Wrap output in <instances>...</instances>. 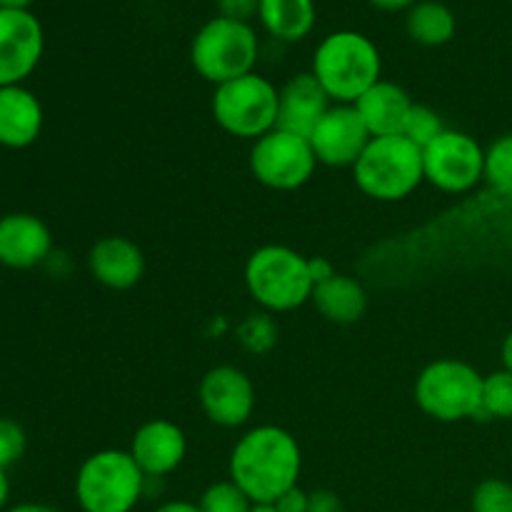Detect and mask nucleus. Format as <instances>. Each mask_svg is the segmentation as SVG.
<instances>
[{"label": "nucleus", "instance_id": "nucleus-18", "mask_svg": "<svg viewBox=\"0 0 512 512\" xmlns=\"http://www.w3.org/2000/svg\"><path fill=\"white\" fill-rule=\"evenodd\" d=\"M330 95L313 73H298L280 88L278 128L310 138L315 125L330 110Z\"/></svg>", "mask_w": 512, "mask_h": 512}, {"label": "nucleus", "instance_id": "nucleus-31", "mask_svg": "<svg viewBox=\"0 0 512 512\" xmlns=\"http://www.w3.org/2000/svg\"><path fill=\"white\" fill-rule=\"evenodd\" d=\"M308 500H310V493H305L300 485H295V488H290L288 493L280 495L273 505L280 512H308Z\"/></svg>", "mask_w": 512, "mask_h": 512}, {"label": "nucleus", "instance_id": "nucleus-7", "mask_svg": "<svg viewBox=\"0 0 512 512\" xmlns=\"http://www.w3.org/2000/svg\"><path fill=\"white\" fill-rule=\"evenodd\" d=\"M260 43L248 23L230 18H213L195 33L190 45V63L195 73L213 85L255 73Z\"/></svg>", "mask_w": 512, "mask_h": 512}, {"label": "nucleus", "instance_id": "nucleus-23", "mask_svg": "<svg viewBox=\"0 0 512 512\" xmlns=\"http://www.w3.org/2000/svg\"><path fill=\"white\" fill-rule=\"evenodd\" d=\"M495 195L512 198V133L500 135L485 148V180Z\"/></svg>", "mask_w": 512, "mask_h": 512}, {"label": "nucleus", "instance_id": "nucleus-10", "mask_svg": "<svg viewBox=\"0 0 512 512\" xmlns=\"http://www.w3.org/2000/svg\"><path fill=\"white\" fill-rule=\"evenodd\" d=\"M423 175L440 193H470L485 180V148L473 135L445 128L423 148Z\"/></svg>", "mask_w": 512, "mask_h": 512}, {"label": "nucleus", "instance_id": "nucleus-29", "mask_svg": "<svg viewBox=\"0 0 512 512\" xmlns=\"http://www.w3.org/2000/svg\"><path fill=\"white\" fill-rule=\"evenodd\" d=\"M260 0H218L220 18L240 20V23H248L253 15H258Z\"/></svg>", "mask_w": 512, "mask_h": 512}, {"label": "nucleus", "instance_id": "nucleus-11", "mask_svg": "<svg viewBox=\"0 0 512 512\" xmlns=\"http://www.w3.org/2000/svg\"><path fill=\"white\" fill-rule=\"evenodd\" d=\"M198 403L205 418L218 428H243L255 410L253 380L235 365H215L200 378Z\"/></svg>", "mask_w": 512, "mask_h": 512}, {"label": "nucleus", "instance_id": "nucleus-6", "mask_svg": "<svg viewBox=\"0 0 512 512\" xmlns=\"http://www.w3.org/2000/svg\"><path fill=\"white\" fill-rule=\"evenodd\" d=\"M415 405L438 423L478 420L483 408V375L458 358H440L415 378Z\"/></svg>", "mask_w": 512, "mask_h": 512}, {"label": "nucleus", "instance_id": "nucleus-14", "mask_svg": "<svg viewBox=\"0 0 512 512\" xmlns=\"http://www.w3.org/2000/svg\"><path fill=\"white\" fill-rule=\"evenodd\" d=\"M128 453L133 455L145 478H165L183 465L188 455V438L178 423L155 418L135 430Z\"/></svg>", "mask_w": 512, "mask_h": 512}, {"label": "nucleus", "instance_id": "nucleus-4", "mask_svg": "<svg viewBox=\"0 0 512 512\" xmlns=\"http://www.w3.org/2000/svg\"><path fill=\"white\" fill-rule=\"evenodd\" d=\"M353 180L370 200L398 203L425 183L423 150L405 135L373 138L353 165Z\"/></svg>", "mask_w": 512, "mask_h": 512}, {"label": "nucleus", "instance_id": "nucleus-37", "mask_svg": "<svg viewBox=\"0 0 512 512\" xmlns=\"http://www.w3.org/2000/svg\"><path fill=\"white\" fill-rule=\"evenodd\" d=\"M500 358H503V368L512 373V330L508 333V338L503 340V348H500Z\"/></svg>", "mask_w": 512, "mask_h": 512}, {"label": "nucleus", "instance_id": "nucleus-2", "mask_svg": "<svg viewBox=\"0 0 512 512\" xmlns=\"http://www.w3.org/2000/svg\"><path fill=\"white\" fill-rule=\"evenodd\" d=\"M383 60L373 40L355 30H338L323 38L315 48L313 70L330 100L353 105L368 88L380 80Z\"/></svg>", "mask_w": 512, "mask_h": 512}, {"label": "nucleus", "instance_id": "nucleus-30", "mask_svg": "<svg viewBox=\"0 0 512 512\" xmlns=\"http://www.w3.org/2000/svg\"><path fill=\"white\" fill-rule=\"evenodd\" d=\"M308 512H345L343 500L333 490H313L308 500Z\"/></svg>", "mask_w": 512, "mask_h": 512}, {"label": "nucleus", "instance_id": "nucleus-28", "mask_svg": "<svg viewBox=\"0 0 512 512\" xmlns=\"http://www.w3.org/2000/svg\"><path fill=\"white\" fill-rule=\"evenodd\" d=\"M28 448V435L15 420L0 418V468L8 470L18 463Z\"/></svg>", "mask_w": 512, "mask_h": 512}, {"label": "nucleus", "instance_id": "nucleus-1", "mask_svg": "<svg viewBox=\"0 0 512 512\" xmlns=\"http://www.w3.org/2000/svg\"><path fill=\"white\" fill-rule=\"evenodd\" d=\"M303 470V453L293 433L278 425L250 428L233 445L228 460L230 480L253 500V505H270L298 485Z\"/></svg>", "mask_w": 512, "mask_h": 512}, {"label": "nucleus", "instance_id": "nucleus-20", "mask_svg": "<svg viewBox=\"0 0 512 512\" xmlns=\"http://www.w3.org/2000/svg\"><path fill=\"white\" fill-rule=\"evenodd\" d=\"M310 303L315 305L320 315L328 323L335 325H353L368 310V293H365L363 283L353 275L335 273L333 278L323 280L315 285L313 298Z\"/></svg>", "mask_w": 512, "mask_h": 512}, {"label": "nucleus", "instance_id": "nucleus-35", "mask_svg": "<svg viewBox=\"0 0 512 512\" xmlns=\"http://www.w3.org/2000/svg\"><path fill=\"white\" fill-rule=\"evenodd\" d=\"M8 498H10V478H8V470L0 468V512L8 510Z\"/></svg>", "mask_w": 512, "mask_h": 512}, {"label": "nucleus", "instance_id": "nucleus-26", "mask_svg": "<svg viewBox=\"0 0 512 512\" xmlns=\"http://www.w3.org/2000/svg\"><path fill=\"white\" fill-rule=\"evenodd\" d=\"M443 130H445V123L443 118H440L438 110H433L430 105L415 103L413 110H410L408 120H405L403 135L410 140V143H415L420 150H423L425 145L433 143Z\"/></svg>", "mask_w": 512, "mask_h": 512}, {"label": "nucleus", "instance_id": "nucleus-13", "mask_svg": "<svg viewBox=\"0 0 512 512\" xmlns=\"http://www.w3.org/2000/svg\"><path fill=\"white\" fill-rule=\"evenodd\" d=\"M43 25L28 10L0 8V88L23 85L43 55Z\"/></svg>", "mask_w": 512, "mask_h": 512}, {"label": "nucleus", "instance_id": "nucleus-3", "mask_svg": "<svg viewBox=\"0 0 512 512\" xmlns=\"http://www.w3.org/2000/svg\"><path fill=\"white\" fill-rule=\"evenodd\" d=\"M310 258L288 245H263L245 263V288L260 308L270 313H290L313 298Z\"/></svg>", "mask_w": 512, "mask_h": 512}, {"label": "nucleus", "instance_id": "nucleus-38", "mask_svg": "<svg viewBox=\"0 0 512 512\" xmlns=\"http://www.w3.org/2000/svg\"><path fill=\"white\" fill-rule=\"evenodd\" d=\"M33 0H0V8H10V10H28V5Z\"/></svg>", "mask_w": 512, "mask_h": 512}, {"label": "nucleus", "instance_id": "nucleus-5", "mask_svg": "<svg viewBox=\"0 0 512 512\" xmlns=\"http://www.w3.org/2000/svg\"><path fill=\"white\" fill-rule=\"evenodd\" d=\"M145 483L148 478L128 450H98L75 473V503L83 512H133Z\"/></svg>", "mask_w": 512, "mask_h": 512}, {"label": "nucleus", "instance_id": "nucleus-19", "mask_svg": "<svg viewBox=\"0 0 512 512\" xmlns=\"http://www.w3.org/2000/svg\"><path fill=\"white\" fill-rule=\"evenodd\" d=\"M353 105L363 118L368 133L373 138H385V135H403L405 120L415 103L410 100L408 90L400 88L398 83L378 80Z\"/></svg>", "mask_w": 512, "mask_h": 512}, {"label": "nucleus", "instance_id": "nucleus-9", "mask_svg": "<svg viewBox=\"0 0 512 512\" xmlns=\"http://www.w3.org/2000/svg\"><path fill=\"white\" fill-rule=\"evenodd\" d=\"M318 158L308 138L275 128L258 138L250 148V173L270 190H298L313 178Z\"/></svg>", "mask_w": 512, "mask_h": 512}, {"label": "nucleus", "instance_id": "nucleus-12", "mask_svg": "<svg viewBox=\"0 0 512 512\" xmlns=\"http://www.w3.org/2000/svg\"><path fill=\"white\" fill-rule=\"evenodd\" d=\"M310 145L318 158V165L328 168H353L373 135L365 128L363 118L355 105H330L328 113L320 118L315 130L310 133Z\"/></svg>", "mask_w": 512, "mask_h": 512}, {"label": "nucleus", "instance_id": "nucleus-8", "mask_svg": "<svg viewBox=\"0 0 512 512\" xmlns=\"http://www.w3.org/2000/svg\"><path fill=\"white\" fill-rule=\"evenodd\" d=\"M213 118L233 138L258 140L278 128L280 90L268 78L248 73L243 78L215 85Z\"/></svg>", "mask_w": 512, "mask_h": 512}, {"label": "nucleus", "instance_id": "nucleus-27", "mask_svg": "<svg viewBox=\"0 0 512 512\" xmlns=\"http://www.w3.org/2000/svg\"><path fill=\"white\" fill-rule=\"evenodd\" d=\"M473 512H512V483L503 478H488L473 490Z\"/></svg>", "mask_w": 512, "mask_h": 512}, {"label": "nucleus", "instance_id": "nucleus-36", "mask_svg": "<svg viewBox=\"0 0 512 512\" xmlns=\"http://www.w3.org/2000/svg\"><path fill=\"white\" fill-rule=\"evenodd\" d=\"M5 512H60V510L50 508V505H43V503H18V505H10Z\"/></svg>", "mask_w": 512, "mask_h": 512}, {"label": "nucleus", "instance_id": "nucleus-16", "mask_svg": "<svg viewBox=\"0 0 512 512\" xmlns=\"http://www.w3.org/2000/svg\"><path fill=\"white\" fill-rule=\"evenodd\" d=\"M88 270L108 290H130L143 280L145 255L125 235H105L88 253Z\"/></svg>", "mask_w": 512, "mask_h": 512}, {"label": "nucleus", "instance_id": "nucleus-24", "mask_svg": "<svg viewBox=\"0 0 512 512\" xmlns=\"http://www.w3.org/2000/svg\"><path fill=\"white\" fill-rule=\"evenodd\" d=\"M480 420H512V373L495 370L483 375V408Z\"/></svg>", "mask_w": 512, "mask_h": 512}, {"label": "nucleus", "instance_id": "nucleus-15", "mask_svg": "<svg viewBox=\"0 0 512 512\" xmlns=\"http://www.w3.org/2000/svg\"><path fill=\"white\" fill-rule=\"evenodd\" d=\"M53 253L48 223L33 213H8L0 218V265L10 270H33Z\"/></svg>", "mask_w": 512, "mask_h": 512}, {"label": "nucleus", "instance_id": "nucleus-32", "mask_svg": "<svg viewBox=\"0 0 512 512\" xmlns=\"http://www.w3.org/2000/svg\"><path fill=\"white\" fill-rule=\"evenodd\" d=\"M308 263H310V278H313L315 285L323 283V280H328V278H333V275L338 273V270H335V265L330 263L328 258H310Z\"/></svg>", "mask_w": 512, "mask_h": 512}, {"label": "nucleus", "instance_id": "nucleus-22", "mask_svg": "<svg viewBox=\"0 0 512 512\" xmlns=\"http://www.w3.org/2000/svg\"><path fill=\"white\" fill-rule=\"evenodd\" d=\"M405 28H408V35L418 45L440 48V45L453 40L458 23H455V15L448 5L435 3V0H423V3H415L408 10Z\"/></svg>", "mask_w": 512, "mask_h": 512}, {"label": "nucleus", "instance_id": "nucleus-21", "mask_svg": "<svg viewBox=\"0 0 512 512\" xmlns=\"http://www.w3.org/2000/svg\"><path fill=\"white\" fill-rule=\"evenodd\" d=\"M258 18L273 38L298 43L315 28L313 0H260Z\"/></svg>", "mask_w": 512, "mask_h": 512}, {"label": "nucleus", "instance_id": "nucleus-34", "mask_svg": "<svg viewBox=\"0 0 512 512\" xmlns=\"http://www.w3.org/2000/svg\"><path fill=\"white\" fill-rule=\"evenodd\" d=\"M375 8L380 10H388V13H395V10H405V8H413L418 0H370Z\"/></svg>", "mask_w": 512, "mask_h": 512}, {"label": "nucleus", "instance_id": "nucleus-17", "mask_svg": "<svg viewBox=\"0 0 512 512\" xmlns=\"http://www.w3.org/2000/svg\"><path fill=\"white\" fill-rule=\"evenodd\" d=\"M43 103L25 85L0 88V148L25 150L43 133Z\"/></svg>", "mask_w": 512, "mask_h": 512}, {"label": "nucleus", "instance_id": "nucleus-25", "mask_svg": "<svg viewBox=\"0 0 512 512\" xmlns=\"http://www.w3.org/2000/svg\"><path fill=\"white\" fill-rule=\"evenodd\" d=\"M200 510L203 512H250L253 500L233 483V480H220L213 483L200 495Z\"/></svg>", "mask_w": 512, "mask_h": 512}, {"label": "nucleus", "instance_id": "nucleus-39", "mask_svg": "<svg viewBox=\"0 0 512 512\" xmlns=\"http://www.w3.org/2000/svg\"><path fill=\"white\" fill-rule=\"evenodd\" d=\"M250 512H280V510L270 503V505H253V510Z\"/></svg>", "mask_w": 512, "mask_h": 512}, {"label": "nucleus", "instance_id": "nucleus-33", "mask_svg": "<svg viewBox=\"0 0 512 512\" xmlns=\"http://www.w3.org/2000/svg\"><path fill=\"white\" fill-rule=\"evenodd\" d=\"M153 512H203L198 503H190V500H168V503L158 505Z\"/></svg>", "mask_w": 512, "mask_h": 512}]
</instances>
